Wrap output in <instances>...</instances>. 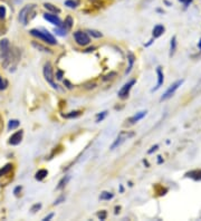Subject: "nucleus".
I'll return each mask as SVG.
<instances>
[{"label":"nucleus","instance_id":"obj_6","mask_svg":"<svg viewBox=\"0 0 201 221\" xmlns=\"http://www.w3.org/2000/svg\"><path fill=\"white\" fill-rule=\"evenodd\" d=\"M134 84H135V79H132V81H130L129 83H126V84L124 85L123 87L119 91V97L122 98V100L127 98V96L130 94L131 88H132V86H133Z\"/></svg>","mask_w":201,"mask_h":221},{"label":"nucleus","instance_id":"obj_32","mask_svg":"<svg viewBox=\"0 0 201 221\" xmlns=\"http://www.w3.org/2000/svg\"><path fill=\"white\" fill-rule=\"evenodd\" d=\"M40 208H42V205H40V203H37V205H35L33 208H31V211L36 212V210H39Z\"/></svg>","mask_w":201,"mask_h":221},{"label":"nucleus","instance_id":"obj_28","mask_svg":"<svg viewBox=\"0 0 201 221\" xmlns=\"http://www.w3.org/2000/svg\"><path fill=\"white\" fill-rule=\"evenodd\" d=\"M97 217H98V219H100V220H105V219H106V217H107L106 211H104V210H103V211L98 212Z\"/></svg>","mask_w":201,"mask_h":221},{"label":"nucleus","instance_id":"obj_31","mask_svg":"<svg viewBox=\"0 0 201 221\" xmlns=\"http://www.w3.org/2000/svg\"><path fill=\"white\" fill-rule=\"evenodd\" d=\"M55 31H56V34L57 35H59V36H65L66 35V30L63 28V30L62 29H55Z\"/></svg>","mask_w":201,"mask_h":221},{"label":"nucleus","instance_id":"obj_7","mask_svg":"<svg viewBox=\"0 0 201 221\" xmlns=\"http://www.w3.org/2000/svg\"><path fill=\"white\" fill-rule=\"evenodd\" d=\"M44 18H45L47 21L49 23H52L53 25H55L57 27H62L63 24H62V20L59 19L58 17L56 16V15H50V13H45L44 15Z\"/></svg>","mask_w":201,"mask_h":221},{"label":"nucleus","instance_id":"obj_8","mask_svg":"<svg viewBox=\"0 0 201 221\" xmlns=\"http://www.w3.org/2000/svg\"><path fill=\"white\" fill-rule=\"evenodd\" d=\"M23 134H24V132L21 130L18 131V132H16L15 134H13L11 137L9 139V144H11V145H18V144L21 142Z\"/></svg>","mask_w":201,"mask_h":221},{"label":"nucleus","instance_id":"obj_40","mask_svg":"<svg viewBox=\"0 0 201 221\" xmlns=\"http://www.w3.org/2000/svg\"><path fill=\"white\" fill-rule=\"evenodd\" d=\"M64 83H65V84L67 85V87H68V88H71V83H69V82H68V81H65V82H64Z\"/></svg>","mask_w":201,"mask_h":221},{"label":"nucleus","instance_id":"obj_36","mask_svg":"<svg viewBox=\"0 0 201 221\" xmlns=\"http://www.w3.org/2000/svg\"><path fill=\"white\" fill-rule=\"evenodd\" d=\"M64 200H65V198H64V197H62V198H59L58 199V200H56V201L55 202H54V205H59V203H60V202H62V201H64Z\"/></svg>","mask_w":201,"mask_h":221},{"label":"nucleus","instance_id":"obj_3","mask_svg":"<svg viewBox=\"0 0 201 221\" xmlns=\"http://www.w3.org/2000/svg\"><path fill=\"white\" fill-rule=\"evenodd\" d=\"M44 77L54 88H57V85L54 83V74H53V67L50 63H46L44 65Z\"/></svg>","mask_w":201,"mask_h":221},{"label":"nucleus","instance_id":"obj_16","mask_svg":"<svg viewBox=\"0 0 201 221\" xmlns=\"http://www.w3.org/2000/svg\"><path fill=\"white\" fill-rule=\"evenodd\" d=\"M47 176H48V171H47V170H45V169H42V170H39L38 172L36 173L35 178H36V180H38V181H42V180L45 179V178H46Z\"/></svg>","mask_w":201,"mask_h":221},{"label":"nucleus","instance_id":"obj_42","mask_svg":"<svg viewBox=\"0 0 201 221\" xmlns=\"http://www.w3.org/2000/svg\"><path fill=\"white\" fill-rule=\"evenodd\" d=\"M152 42H153V39H152V40H150V42H148V44H146V45H145V47H148V46H150V45H151V44H152Z\"/></svg>","mask_w":201,"mask_h":221},{"label":"nucleus","instance_id":"obj_18","mask_svg":"<svg viewBox=\"0 0 201 221\" xmlns=\"http://www.w3.org/2000/svg\"><path fill=\"white\" fill-rule=\"evenodd\" d=\"M73 24H74V21H73V18H71V16H68L67 18L65 19V21H64V25H63V28L65 30H69L71 28V26H73Z\"/></svg>","mask_w":201,"mask_h":221},{"label":"nucleus","instance_id":"obj_2","mask_svg":"<svg viewBox=\"0 0 201 221\" xmlns=\"http://www.w3.org/2000/svg\"><path fill=\"white\" fill-rule=\"evenodd\" d=\"M73 37H74L75 42H77L79 46H87L90 42H91V38L88 37V35L84 31H75L73 34Z\"/></svg>","mask_w":201,"mask_h":221},{"label":"nucleus","instance_id":"obj_43","mask_svg":"<svg viewBox=\"0 0 201 221\" xmlns=\"http://www.w3.org/2000/svg\"><path fill=\"white\" fill-rule=\"evenodd\" d=\"M198 46H199V49H200V50H201V39H200V42H199Z\"/></svg>","mask_w":201,"mask_h":221},{"label":"nucleus","instance_id":"obj_5","mask_svg":"<svg viewBox=\"0 0 201 221\" xmlns=\"http://www.w3.org/2000/svg\"><path fill=\"white\" fill-rule=\"evenodd\" d=\"M183 84V79H180V81H177L175 83H173V84L170 86V87L168 88V91L164 93V95H163L162 97H161V101H166V100H168V98H170L171 96H173L174 95V93L177 92V89H178L181 85Z\"/></svg>","mask_w":201,"mask_h":221},{"label":"nucleus","instance_id":"obj_27","mask_svg":"<svg viewBox=\"0 0 201 221\" xmlns=\"http://www.w3.org/2000/svg\"><path fill=\"white\" fill-rule=\"evenodd\" d=\"M88 33H90V35H91V36L95 37V38H100V37L103 36V35H102L100 31H96V30H88Z\"/></svg>","mask_w":201,"mask_h":221},{"label":"nucleus","instance_id":"obj_29","mask_svg":"<svg viewBox=\"0 0 201 221\" xmlns=\"http://www.w3.org/2000/svg\"><path fill=\"white\" fill-rule=\"evenodd\" d=\"M106 114H107V112L105 111V112H102V114H98L97 115V120H96V122H100V121H103L104 120V117L106 116Z\"/></svg>","mask_w":201,"mask_h":221},{"label":"nucleus","instance_id":"obj_1","mask_svg":"<svg viewBox=\"0 0 201 221\" xmlns=\"http://www.w3.org/2000/svg\"><path fill=\"white\" fill-rule=\"evenodd\" d=\"M30 34L33 35L34 37H37V38L42 39L47 44H50V45H56L57 42H56L55 37L53 36L52 34H49L47 30H38V29H31L30 30Z\"/></svg>","mask_w":201,"mask_h":221},{"label":"nucleus","instance_id":"obj_22","mask_svg":"<svg viewBox=\"0 0 201 221\" xmlns=\"http://www.w3.org/2000/svg\"><path fill=\"white\" fill-rule=\"evenodd\" d=\"M81 115V112L79 111H74V112H71L69 114H66V115H64V116L66 117V118H73V117H77Z\"/></svg>","mask_w":201,"mask_h":221},{"label":"nucleus","instance_id":"obj_13","mask_svg":"<svg viewBox=\"0 0 201 221\" xmlns=\"http://www.w3.org/2000/svg\"><path fill=\"white\" fill-rule=\"evenodd\" d=\"M146 115V111H142V112H139V113H136L133 117H131L130 118V124H135L136 122H139L140 120H142L143 117Z\"/></svg>","mask_w":201,"mask_h":221},{"label":"nucleus","instance_id":"obj_38","mask_svg":"<svg viewBox=\"0 0 201 221\" xmlns=\"http://www.w3.org/2000/svg\"><path fill=\"white\" fill-rule=\"evenodd\" d=\"M179 1H181V2H183V3H185V6L187 7V6H188V5H189V3L191 2L192 0H179Z\"/></svg>","mask_w":201,"mask_h":221},{"label":"nucleus","instance_id":"obj_4","mask_svg":"<svg viewBox=\"0 0 201 221\" xmlns=\"http://www.w3.org/2000/svg\"><path fill=\"white\" fill-rule=\"evenodd\" d=\"M132 136H134L133 132H121V133L119 134V136L116 137V140L114 141V143L112 144L111 150L116 149V147H120L122 143H124L125 140H127V139H130V137H132Z\"/></svg>","mask_w":201,"mask_h":221},{"label":"nucleus","instance_id":"obj_15","mask_svg":"<svg viewBox=\"0 0 201 221\" xmlns=\"http://www.w3.org/2000/svg\"><path fill=\"white\" fill-rule=\"evenodd\" d=\"M127 59H129V67H127L126 72H125V74H130V72L132 71V68H133V64H134V60H135V57H134V55L132 54V53H129V55H127Z\"/></svg>","mask_w":201,"mask_h":221},{"label":"nucleus","instance_id":"obj_30","mask_svg":"<svg viewBox=\"0 0 201 221\" xmlns=\"http://www.w3.org/2000/svg\"><path fill=\"white\" fill-rule=\"evenodd\" d=\"M5 16H6V8L3 6H0V19L5 18Z\"/></svg>","mask_w":201,"mask_h":221},{"label":"nucleus","instance_id":"obj_33","mask_svg":"<svg viewBox=\"0 0 201 221\" xmlns=\"http://www.w3.org/2000/svg\"><path fill=\"white\" fill-rule=\"evenodd\" d=\"M63 75H64V72H62V71H58V72L56 73V77H57V79H62Z\"/></svg>","mask_w":201,"mask_h":221},{"label":"nucleus","instance_id":"obj_26","mask_svg":"<svg viewBox=\"0 0 201 221\" xmlns=\"http://www.w3.org/2000/svg\"><path fill=\"white\" fill-rule=\"evenodd\" d=\"M44 6H45L46 9H49V10H50V11H54V13H59V10L57 9L56 7L53 6V5H50V3H45Z\"/></svg>","mask_w":201,"mask_h":221},{"label":"nucleus","instance_id":"obj_12","mask_svg":"<svg viewBox=\"0 0 201 221\" xmlns=\"http://www.w3.org/2000/svg\"><path fill=\"white\" fill-rule=\"evenodd\" d=\"M30 9H31V6H27V7H25V8H24L21 11H20L19 19H20V21L24 24V25H26V24H27V13H28Z\"/></svg>","mask_w":201,"mask_h":221},{"label":"nucleus","instance_id":"obj_14","mask_svg":"<svg viewBox=\"0 0 201 221\" xmlns=\"http://www.w3.org/2000/svg\"><path fill=\"white\" fill-rule=\"evenodd\" d=\"M187 176L191 178V179L196 180V181H201V170H195L191 172H188L185 174Z\"/></svg>","mask_w":201,"mask_h":221},{"label":"nucleus","instance_id":"obj_35","mask_svg":"<svg viewBox=\"0 0 201 221\" xmlns=\"http://www.w3.org/2000/svg\"><path fill=\"white\" fill-rule=\"evenodd\" d=\"M5 87H6V84H5V82L2 81V78L0 77V89H3Z\"/></svg>","mask_w":201,"mask_h":221},{"label":"nucleus","instance_id":"obj_21","mask_svg":"<svg viewBox=\"0 0 201 221\" xmlns=\"http://www.w3.org/2000/svg\"><path fill=\"white\" fill-rule=\"evenodd\" d=\"M20 122L18 120H11L9 121V124H8V130H15L17 127L19 126Z\"/></svg>","mask_w":201,"mask_h":221},{"label":"nucleus","instance_id":"obj_34","mask_svg":"<svg viewBox=\"0 0 201 221\" xmlns=\"http://www.w3.org/2000/svg\"><path fill=\"white\" fill-rule=\"evenodd\" d=\"M158 147H159V145H154V147H151V150H149V151H148V153H149V154H151V153H153L154 151H156V150H158Z\"/></svg>","mask_w":201,"mask_h":221},{"label":"nucleus","instance_id":"obj_37","mask_svg":"<svg viewBox=\"0 0 201 221\" xmlns=\"http://www.w3.org/2000/svg\"><path fill=\"white\" fill-rule=\"evenodd\" d=\"M53 217H54V213H50V215H48V216H46L45 218L42 219L44 221H47V220H49V219H52Z\"/></svg>","mask_w":201,"mask_h":221},{"label":"nucleus","instance_id":"obj_24","mask_svg":"<svg viewBox=\"0 0 201 221\" xmlns=\"http://www.w3.org/2000/svg\"><path fill=\"white\" fill-rule=\"evenodd\" d=\"M65 6L69 7V8H76V7H77V2L74 1V0H66Z\"/></svg>","mask_w":201,"mask_h":221},{"label":"nucleus","instance_id":"obj_17","mask_svg":"<svg viewBox=\"0 0 201 221\" xmlns=\"http://www.w3.org/2000/svg\"><path fill=\"white\" fill-rule=\"evenodd\" d=\"M175 49H177V37L173 36L171 39V44H170V54H169L170 57H172V56L174 55Z\"/></svg>","mask_w":201,"mask_h":221},{"label":"nucleus","instance_id":"obj_39","mask_svg":"<svg viewBox=\"0 0 201 221\" xmlns=\"http://www.w3.org/2000/svg\"><path fill=\"white\" fill-rule=\"evenodd\" d=\"M19 190H21V187H17V188L15 189V194L18 195V191H19Z\"/></svg>","mask_w":201,"mask_h":221},{"label":"nucleus","instance_id":"obj_20","mask_svg":"<svg viewBox=\"0 0 201 221\" xmlns=\"http://www.w3.org/2000/svg\"><path fill=\"white\" fill-rule=\"evenodd\" d=\"M114 194L112 192H107V191H104L100 193V200H111V199H113Z\"/></svg>","mask_w":201,"mask_h":221},{"label":"nucleus","instance_id":"obj_23","mask_svg":"<svg viewBox=\"0 0 201 221\" xmlns=\"http://www.w3.org/2000/svg\"><path fill=\"white\" fill-rule=\"evenodd\" d=\"M11 169H13V165H11V164H7L3 169L0 170V176H3V174H6V173H8Z\"/></svg>","mask_w":201,"mask_h":221},{"label":"nucleus","instance_id":"obj_11","mask_svg":"<svg viewBox=\"0 0 201 221\" xmlns=\"http://www.w3.org/2000/svg\"><path fill=\"white\" fill-rule=\"evenodd\" d=\"M164 30H166L164 26H162V25H156V26L153 28V31H152L153 37H154V38H159L161 35H163Z\"/></svg>","mask_w":201,"mask_h":221},{"label":"nucleus","instance_id":"obj_10","mask_svg":"<svg viewBox=\"0 0 201 221\" xmlns=\"http://www.w3.org/2000/svg\"><path fill=\"white\" fill-rule=\"evenodd\" d=\"M156 74H158V84H156L155 87L152 89V92L158 91V89L162 86L163 82H164V75H163V72H162V69H161V67H158V68H156Z\"/></svg>","mask_w":201,"mask_h":221},{"label":"nucleus","instance_id":"obj_9","mask_svg":"<svg viewBox=\"0 0 201 221\" xmlns=\"http://www.w3.org/2000/svg\"><path fill=\"white\" fill-rule=\"evenodd\" d=\"M0 47H1V56L7 58L9 55V42H8V39H2L0 42Z\"/></svg>","mask_w":201,"mask_h":221},{"label":"nucleus","instance_id":"obj_25","mask_svg":"<svg viewBox=\"0 0 201 221\" xmlns=\"http://www.w3.org/2000/svg\"><path fill=\"white\" fill-rule=\"evenodd\" d=\"M33 46L34 47H36L37 49H42V52H46V53H52V50L48 48H45V47H42V45H39V44H36V42H33Z\"/></svg>","mask_w":201,"mask_h":221},{"label":"nucleus","instance_id":"obj_19","mask_svg":"<svg viewBox=\"0 0 201 221\" xmlns=\"http://www.w3.org/2000/svg\"><path fill=\"white\" fill-rule=\"evenodd\" d=\"M69 179H71V176H64L60 181H59V183H58V185H57V190H60V189H63L64 187H65L66 184H67V182L69 181Z\"/></svg>","mask_w":201,"mask_h":221},{"label":"nucleus","instance_id":"obj_41","mask_svg":"<svg viewBox=\"0 0 201 221\" xmlns=\"http://www.w3.org/2000/svg\"><path fill=\"white\" fill-rule=\"evenodd\" d=\"M93 50H95V47H92V48H88L87 50H86V53H90V52H93Z\"/></svg>","mask_w":201,"mask_h":221}]
</instances>
